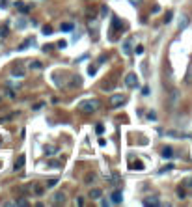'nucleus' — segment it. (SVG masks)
<instances>
[{
  "instance_id": "f257e3e1",
  "label": "nucleus",
  "mask_w": 192,
  "mask_h": 207,
  "mask_svg": "<svg viewBox=\"0 0 192 207\" xmlns=\"http://www.w3.org/2000/svg\"><path fill=\"white\" fill-rule=\"evenodd\" d=\"M97 108H101V103H99L97 99H86V101L80 103V110H82L84 114H93Z\"/></svg>"
},
{
  "instance_id": "f03ea898",
  "label": "nucleus",
  "mask_w": 192,
  "mask_h": 207,
  "mask_svg": "<svg viewBox=\"0 0 192 207\" xmlns=\"http://www.w3.org/2000/svg\"><path fill=\"white\" fill-rule=\"evenodd\" d=\"M125 103H127V97H125V95L114 93V95L110 97V105H112L114 108H118V106H121V105H125Z\"/></svg>"
},
{
  "instance_id": "7ed1b4c3",
  "label": "nucleus",
  "mask_w": 192,
  "mask_h": 207,
  "mask_svg": "<svg viewBox=\"0 0 192 207\" xmlns=\"http://www.w3.org/2000/svg\"><path fill=\"white\" fill-rule=\"evenodd\" d=\"M125 84H127V88H136V86H138L136 75H134V73H129V75L125 77Z\"/></svg>"
},
{
  "instance_id": "20e7f679",
  "label": "nucleus",
  "mask_w": 192,
  "mask_h": 207,
  "mask_svg": "<svg viewBox=\"0 0 192 207\" xmlns=\"http://www.w3.org/2000/svg\"><path fill=\"white\" fill-rule=\"evenodd\" d=\"M144 205L157 207V205H161V200H159V198H155V196H149V198H146V200H144Z\"/></svg>"
},
{
  "instance_id": "39448f33",
  "label": "nucleus",
  "mask_w": 192,
  "mask_h": 207,
  "mask_svg": "<svg viewBox=\"0 0 192 207\" xmlns=\"http://www.w3.org/2000/svg\"><path fill=\"white\" fill-rule=\"evenodd\" d=\"M121 202H123V196H121V192H119V191L112 192V196H110V204H116V205H119Z\"/></svg>"
},
{
  "instance_id": "423d86ee",
  "label": "nucleus",
  "mask_w": 192,
  "mask_h": 207,
  "mask_svg": "<svg viewBox=\"0 0 192 207\" xmlns=\"http://www.w3.org/2000/svg\"><path fill=\"white\" fill-rule=\"evenodd\" d=\"M65 202V192H56L54 196H52V204H56V205H62Z\"/></svg>"
},
{
  "instance_id": "0eeeda50",
  "label": "nucleus",
  "mask_w": 192,
  "mask_h": 207,
  "mask_svg": "<svg viewBox=\"0 0 192 207\" xmlns=\"http://www.w3.org/2000/svg\"><path fill=\"white\" fill-rule=\"evenodd\" d=\"M88 196H90V198H91V200H99V198H101V196H103V191H101V189H91V191H90V194H88Z\"/></svg>"
},
{
  "instance_id": "6e6552de",
  "label": "nucleus",
  "mask_w": 192,
  "mask_h": 207,
  "mask_svg": "<svg viewBox=\"0 0 192 207\" xmlns=\"http://www.w3.org/2000/svg\"><path fill=\"white\" fill-rule=\"evenodd\" d=\"M24 161H26V159H24V155H21V157L15 161V168H13V170H15V172H17V170H21V168L24 166Z\"/></svg>"
},
{
  "instance_id": "1a4fd4ad",
  "label": "nucleus",
  "mask_w": 192,
  "mask_h": 207,
  "mask_svg": "<svg viewBox=\"0 0 192 207\" xmlns=\"http://www.w3.org/2000/svg\"><path fill=\"white\" fill-rule=\"evenodd\" d=\"M11 75H13V77H24V67H13V69H11Z\"/></svg>"
},
{
  "instance_id": "9d476101",
  "label": "nucleus",
  "mask_w": 192,
  "mask_h": 207,
  "mask_svg": "<svg viewBox=\"0 0 192 207\" xmlns=\"http://www.w3.org/2000/svg\"><path fill=\"white\" fill-rule=\"evenodd\" d=\"M162 157H164V159H172V157H174V151H172L170 148H164V149H162Z\"/></svg>"
},
{
  "instance_id": "9b49d317",
  "label": "nucleus",
  "mask_w": 192,
  "mask_h": 207,
  "mask_svg": "<svg viewBox=\"0 0 192 207\" xmlns=\"http://www.w3.org/2000/svg\"><path fill=\"white\" fill-rule=\"evenodd\" d=\"M73 28H75L73 22H63V24H62V30H63V32H71Z\"/></svg>"
},
{
  "instance_id": "f8f14e48",
  "label": "nucleus",
  "mask_w": 192,
  "mask_h": 207,
  "mask_svg": "<svg viewBox=\"0 0 192 207\" xmlns=\"http://www.w3.org/2000/svg\"><path fill=\"white\" fill-rule=\"evenodd\" d=\"M80 84H82V78H80V77H73V82H71L69 86H71V88H77V86H80Z\"/></svg>"
},
{
  "instance_id": "ddd939ff",
  "label": "nucleus",
  "mask_w": 192,
  "mask_h": 207,
  "mask_svg": "<svg viewBox=\"0 0 192 207\" xmlns=\"http://www.w3.org/2000/svg\"><path fill=\"white\" fill-rule=\"evenodd\" d=\"M93 181H95V174H88V176L84 177V183H86V185H91Z\"/></svg>"
},
{
  "instance_id": "4468645a",
  "label": "nucleus",
  "mask_w": 192,
  "mask_h": 207,
  "mask_svg": "<svg viewBox=\"0 0 192 207\" xmlns=\"http://www.w3.org/2000/svg\"><path fill=\"white\" fill-rule=\"evenodd\" d=\"M112 28H116V30L121 28V21H119L118 17H114V21H112Z\"/></svg>"
},
{
  "instance_id": "2eb2a0df",
  "label": "nucleus",
  "mask_w": 192,
  "mask_h": 207,
  "mask_svg": "<svg viewBox=\"0 0 192 207\" xmlns=\"http://www.w3.org/2000/svg\"><path fill=\"white\" fill-rule=\"evenodd\" d=\"M123 54H127V56L131 54V43H129V41H127V43H123Z\"/></svg>"
},
{
  "instance_id": "dca6fc26",
  "label": "nucleus",
  "mask_w": 192,
  "mask_h": 207,
  "mask_svg": "<svg viewBox=\"0 0 192 207\" xmlns=\"http://www.w3.org/2000/svg\"><path fill=\"white\" fill-rule=\"evenodd\" d=\"M95 133H97V134H103V133H105V125H103V123H97V125H95Z\"/></svg>"
},
{
  "instance_id": "f3484780",
  "label": "nucleus",
  "mask_w": 192,
  "mask_h": 207,
  "mask_svg": "<svg viewBox=\"0 0 192 207\" xmlns=\"http://www.w3.org/2000/svg\"><path fill=\"white\" fill-rule=\"evenodd\" d=\"M30 67H32V69H41V67H43V64L35 60V62H32V64H30Z\"/></svg>"
},
{
  "instance_id": "a211bd4d",
  "label": "nucleus",
  "mask_w": 192,
  "mask_h": 207,
  "mask_svg": "<svg viewBox=\"0 0 192 207\" xmlns=\"http://www.w3.org/2000/svg\"><path fill=\"white\" fill-rule=\"evenodd\" d=\"M56 183H58V179H49L45 187H47V189H52V187H56Z\"/></svg>"
},
{
  "instance_id": "6ab92c4d",
  "label": "nucleus",
  "mask_w": 192,
  "mask_h": 207,
  "mask_svg": "<svg viewBox=\"0 0 192 207\" xmlns=\"http://www.w3.org/2000/svg\"><path fill=\"white\" fill-rule=\"evenodd\" d=\"M187 21H189V19H187V17L183 15V17H181V22H179V30H183V28L187 26Z\"/></svg>"
},
{
  "instance_id": "aec40b11",
  "label": "nucleus",
  "mask_w": 192,
  "mask_h": 207,
  "mask_svg": "<svg viewBox=\"0 0 192 207\" xmlns=\"http://www.w3.org/2000/svg\"><path fill=\"white\" fill-rule=\"evenodd\" d=\"M43 34H45V35H50V34H52V28H50L49 24H45V26H43Z\"/></svg>"
},
{
  "instance_id": "412c9836",
  "label": "nucleus",
  "mask_w": 192,
  "mask_h": 207,
  "mask_svg": "<svg viewBox=\"0 0 192 207\" xmlns=\"http://www.w3.org/2000/svg\"><path fill=\"white\" fill-rule=\"evenodd\" d=\"M187 82H192V64H190V67H189V71H187V78H185Z\"/></svg>"
},
{
  "instance_id": "4be33fe9",
  "label": "nucleus",
  "mask_w": 192,
  "mask_h": 207,
  "mask_svg": "<svg viewBox=\"0 0 192 207\" xmlns=\"http://www.w3.org/2000/svg\"><path fill=\"white\" fill-rule=\"evenodd\" d=\"M142 168H144V164H142V162H138V161L133 164V170H142Z\"/></svg>"
},
{
  "instance_id": "5701e85b",
  "label": "nucleus",
  "mask_w": 192,
  "mask_h": 207,
  "mask_svg": "<svg viewBox=\"0 0 192 207\" xmlns=\"http://www.w3.org/2000/svg\"><path fill=\"white\" fill-rule=\"evenodd\" d=\"M134 52H136V54H144V47H142V45H138V47H136V50H134Z\"/></svg>"
},
{
  "instance_id": "b1692460",
  "label": "nucleus",
  "mask_w": 192,
  "mask_h": 207,
  "mask_svg": "<svg viewBox=\"0 0 192 207\" xmlns=\"http://www.w3.org/2000/svg\"><path fill=\"white\" fill-rule=\"evenodd\" d=\"M77 205H84V198H82V196L77 198Z\"/></svg>"
},
{
  "instance_id": "393cba45",
  "label": "nucleus",
  "mask_w": 192,
  "mask_h": 207,
  "mask_svg": "<svg viewBox=\"0 0 192 207\" xmlns=\"http://www.w3.org/2000/svg\"><path fill=\"white\" fill-rule=\"evenodd\" d=\"M17 205H28V202H26V200H19Z\"/></svg>"
},
{
  "instance_id": "a878e982",
  "label": "nucleus",
  "mask_w": 192,
  "mask_h": 207,
  "mask_svg": "<svg viewBox=\"0 0 192 207\" xmlns=\"http://www.w3.org/2000/svg\"><path fill=\"white\" fill-rule=\"evenodd\" d=\"M170 21H172V13H168V15H166V19H164V22H170Z\"/></svg>"
},
{
  "instance_id": "bb28decb",
  "label": "nucleus",
  "mask_w": 192,
  "mask_h": 207,
  "mask_svg": "<svg viewBox=\"0 0 192 207\" xmlns=\"http://www.w3.org/2000/svg\"><path fill=\"white\" fill-rule=\"evenodd\" d=\"M65 45H67V43H65V41H58V47H60V49H63V47H65Z\"/></svg>"
},
{
  "instance_id": "cd10ccee",
  "label": "nucleus",
  "mask_w": 192,
  "mask_h": 207,
  "mask_svg": "<svg viewBox=\"0 0 192 207\" xmlns=\"http://www.w3.org/2000/svg\"><path fill=\"white\" fill-rule=\"evenodd\" d=\"M142 93H144V95H149V88H148V86H146V88H144V90H142Z\"/></svg>"
},
{
  "instance_id": "c85d7f7f",
  "label": "nucleus",
  "mask_w": 192,
  "mask_h": 207,
  "mask_svg": "<svg viewBox=\"0 0 192 207\" xmlns=\"http://www.w3.org/2000/svg\"><path fill=\"white\" fill-rule=\"evenodd\" d=\"M129 2H131V4H133V6H138V4H140V2H142V0H129Z\"/></svg>"
},
{
  "instance_id": "c756f323",
  "label": "nucleus",
  "mask_w": 192,
  "mask_h": 207,
  "mask_svg": "<svg viewBox=\"0 0 192 207\" xmlns=\"http://www.w3.org/2000/svg\"><path fill=\"white\" fill-rule=\"evenodd\" d=\"M0 101H2V97H0Z\"/></svg>"
}]
</instances>
